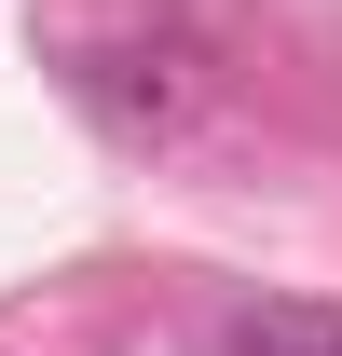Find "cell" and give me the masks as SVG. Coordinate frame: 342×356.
Wrapping results in <instances>:
<instances>
[{
  "label": "cell",
  "mask_w": 342,
  "mask_h": 356,
  "mask_svg": "<svg viewBox=\"0 0 342 356\" xmlns=\"http://www.w3.org/2000/svg\"><path fill=\"white\" fill-rule=\"evenodd\" d=\"M233 356H342V315L329 302H260L247 329H233Z\"/></svg>",
  "instance_id": "1"
}]
</instances>
